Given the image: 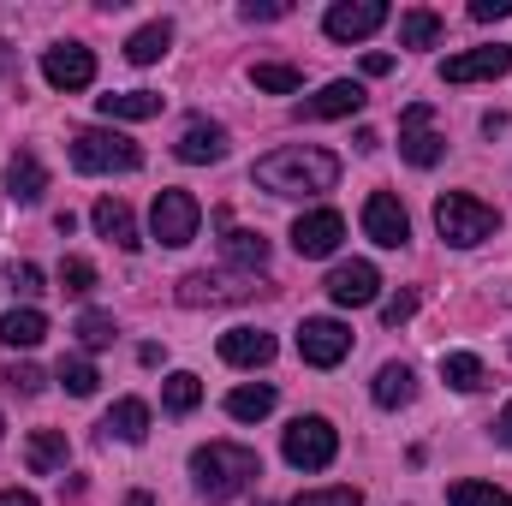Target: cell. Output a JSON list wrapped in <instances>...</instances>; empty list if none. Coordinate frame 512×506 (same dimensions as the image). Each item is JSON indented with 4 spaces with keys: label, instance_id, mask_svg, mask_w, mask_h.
I'll return each instance as SVG.
<instances>
[{
    "label": "cell",
    "instance_id": "obj_1",
    "mask_svg": "<svg viewBox=\"0 0 512 506\" xmlns=\"http://www.w3.org/2000/svg\"><path fill=\"white\" fill-rule=\"evenodd\" d=\"M251 179L268 197H322V191L340 185V155L322 149V143H286V149L256 161Z\"/></svg>",
    "mask_w": 512,
    "mask_h": 506
},
{
    "label": "cell",
    "instance_id": "obj_2",
    "mask_svg": "<svg viewBox=\"0 0 512 506\" xmlns=\"http://www.w3.org/2000/svg\"><path fill=\"white\" fill-rule=\"evenodd\" d=\"M191 477H197L203 501H233V495H245L262 477V459L251 447H239V441H209V447L191 453Z\"/></svg>",
    "mask_w": 512,
    "mask_h": 506
},
{
    "label": "cell",
    "instance_id": "obj_3",
    "mask_svg": "<svg viewBox=\"0 0 512 506\" xmlns=\"http://www.w3.org/2000/svg\"><path fill=\"white\" fill-rule=\"evenodd\" d=\"M495 227H501V215H495L483 197H465V191L435 197V233H441L453 251H471V245L495 239Z\"/></svg>",
    "mask_w": 512,
    "mask_h": 506
},
{
    "label": "cell",
    "instance_id": "obj_4",
    "mask_svg": "<svg viewBox=\"0 0 512 506\" xmlns=\"http://www.w3.org/2000/svg\"><path fill=\"white\" fill-rule=\"evenodd\" d=\"M72 167L78 173H137L143 167V149L131 143L126 131L84 126V131H72Z\"/></svg>",
    "mask_w": 512,
    "mask_h": 506
},
{
    "label": "cell",
    "instance_id": "obj_5",
    "mask_svg": "<svg viewBox=\"0 0 512 506\" xmlns=\"http://www.w3.org/2000/svg\"><path fill=\"white\" fill-rule=\"evenodd\" d=\"M280 447H286V465L292 471H328L334 453H340V429L328 417H298Z\"/></svg>",
    "mask_w": 512,
    "mask_h": 506
},
{
    "label": "cell",
    "instance_id": "obj_6",
    "mask_svg": "<svg viewBox=\"0 0 512 506\" xmlns=\"http://www.w3.org/2000/svg\"><path fill=\"white\" fill-rule=\"evenodd\" d=\"M197 227H203V203H197L191 191H161V197H155V209H149V233H155L167 251L191 245Z\"/></svg>",
    "mask_w": 512,
    "mask_h": 506
},
{
    "label": "cell",
    "instance_id": "obj_7",
    "mask_svg": "<svg viewBox=\"0 0 512 506\" xmlns=\"http://www.w3.org/2000/svg\"><path fill=\"white\" fill-rule=\"evenodd\" d=\"M346 352H352V328H346V322H334V316H304V328H298V358H304V364L334 370Z\"/></svg>",
    "mask_w": 512,
    "mask_h": 506
},
{
    "label": "cell",
    "instance_id": "obj_8",
    "mask_svg": "<svg viewBox=\"0 0 512 506\" xmlns=\"http://www.w3.org/2000/svg\"><path fill=\"white\" fill-rule=\"evenodd\" d=\"M251 292H256V280L209 274V268H197V274H185V280H179V304H185V310H221V304H245Z\"/></svg>",
    "mask_w": 512,
    "mask_h": 506
},
{
    "label": "cell",
    "instance_id": "obj_9",
    "mask_svg": "<svg viewBox=\"0 0 512 506\" xmlns=\"http://www.w3.org/2000/svg\"><path fill=\"white\" fill-rule=\"evenodd\" d=\"M429 120H435L429 102H411V108L399 114V155H405L411 167H435V161L447 155V137L429 131Z\"/></svg>",
    "mask_w": 512,
    "mask_h": 506
},
{
    "label": "cell",
    "instance_id": "obj_10",
    "mask_svg": "<svg viewBox=\"0 0 512 506\" xmlns=\"http://www.w3.org/2000/svg\"><path fill=\"white\" fill-rule=\"evenodd\" d=\"M42 78L54 84V90H90L96 84V54L84 48V42H54L48 54H42Z\"/></svg>",
    "mask_w": 512,
    "mask_h": 506
},
{
    "label": "cell",
    "instance_id": "obj_11",
    "mask_svg": "<svg viewBox=\"0 0 512 506\" xmlns=\"http://www.w3.org/2000/svg\"><path fill=\"white\" fill-rule=\"evenodd\" d=\"M382 24H387V0H334L328 18H322V30H328L334 42H364V36H376Z\"/></svg>",
    "mask_w": 512,
    "mask_h": 506
},
{
    "label": "cell",
    "instance_id": "obj_12",
    "mask_svg": "<svg viewBox=\"0 0 512 506\" xmlns=\"http://www.w3.org/2000/svg\"><path fill=\"white\" fill-rule=\"evenodd\" d=\"M346 239V215L340 209H310L292 221V251L298 256H334Z\"/></svg>",
    "mask_w": 512,
    "mask_h": 506
},
{
    "label": "cell",
    "instance_id": "obj_13",
    "mask_svg": "<svg viewBox=\"0 0 512 506\" xmlns=\"http://www.w3.org/2000/svg\"><path fill=\"white\" fill-rule=\"evenodd\" d=\"M364 233H370L382 251H399V245L411 239V215H405V203H399L393 191H376V197L364 203Z\"/></svg>",
    "mask_w": 512,
    "mask_h": 506
},
{
    "label": "cell",
    "instance_id": "obj_14",
    "mask_svg": "<svg viewBox=\"0 0 512 506\" xmlns=\"http://www.w3.org/2000/svg\"><path fill=\"white\" fill-rule=\"evenodd\" d=\"M512 72V48H465L453 60H441V78L447 84H483V78H507Z\"/></svg>",
    "mask_w": 512,
    "mask_h": 506
},
{
    "label": "cell",
    "instance_id": "obj_15",
    "mask_svg": "<svg viewBox=\"0 0 512 506\" xmlns=\"http://www.w3.org/2000/svg\"><path fill=\"white\" fill-rule=\"evenodd\" d=\"M376 292H382V274H376V262H340V268L328 274V298H334L340 310L376 304Z\"/></svg>",
    "mask_w": 512,
    "mask_h": 506
},
{
    "label": "cell",
    "instance_id": "obj_16",
    "mask_svg": "<svg viewBox=\"0 0 512 506\" xmlns=\"http://www.w3.org/2000/svg\"><path fill=\"white\" fill-rule=\"evenodd\" d=\"M364 102H370V96H364V84H352V78H334V84H322V90H316V96H310L298 114H304V120H346V114H358Z\"/></svg>",
    "mask_w": 512,
    "mask_h": 506
},
{
    "label": "cell",
    "instance_id": "obj_17",
    "mask_svg": "<svg viewBox=\"0 0 512 506\" xmlns=\"http://www.w3.org/2000/svg\"><path fill=\"white\" fill-rule=\"evenodd\" d=\"M66 459H72L66 429H36V435L24 441V465H30V477H54V471H66Z\"/></svg>",
    "mask_w": 512,
    "mask_h": 506
},
{
    "label": "cell",
    "instance_id": "obj_18",
    "mask_svg": "<svg viewBox=\"0 0 512 506\" xmlns=\"http://www.w3.org/2000/svg\"><path fill=\"white\" fill-rule=\"evenodd\" d=\"M221 358H227L233 370H262V364L274 358V334H262V328H233V334H221Z\"/></svg>",
    "mask_w": 512,
    "mask_h": 506
},
{
    "label": "cell",
    "instance_id": "obj_19",
    "mask_svg": "<svg viewBox=\"0 0 512 506\" xmlns=\"http://www.w3.org/2000/svg\"><path fill=\"white\" fill-rule=\"evenodd\" d=\"M6 191H12V203H42V191H48V167L36 161V149H18V155H12V167H6Z\"/></svg>",
    "mask_w": 512,
    "mask_h": 506
},
{
    "label": "cell",
    "instance_id": "obj_20",
    "mask_svg": "<svg viewBox=\"0 0 512 506\" xmlns=\"http://www.w3.org/2000/svg\"><path fill=\"white\" fill-rule=\"evenodd\" d=\"M221 155H227V131L215 126V120H191V126L179 131V161L203 167V161H221Z\"/></svg>",
    "mask_w": 512,
    "mask_h": 506
},
{
    "label": "cell",
    "instance_id": "obj_21",
    "mask_svg": "<svg viewBox=\"0 0 512 506\" xmlns=\"http://www.w3.org/2000/svg\"><path fill=\"white\" fill-rule=\"evenodd\" d=\"M42 340H48V316H42V310L24 304V310H6V316H0V346H12V352H36Z\"/></svg>",
    "mask_w": 512,
    "mask_h": 506
},
{
    "label": "cell",
    "instance_id": "obj_22",
    "mask_svg": "<svg viewBox=\"0 0 512 506\" xmlns=\"http://www.w3.org/2000/svg\"><path fill=\"white\" fill-rule=\"evenodd\" d=\"M90 221H96V233L108 239V245H120V251H137L143 239H137V221H131V209L120 197H102L96 209H90Z\"/></svg>",
    "mask_w": 512,
    "mask_h": 506
},
{
    "label": "cell",
    "instance_id": "obj_23",
    "mask_svg": "<svg viewBox=\"0 0 512 506\" xmlns=\"http://www.w3.org/2000/svg\"><path fill=\"white\" fill-rule=\"evenodd\" d=\"M221 256H227V268H239L245 280H256V274L268 268V239L239 227V233H227V239H221Z\"/></svg>",
    "mask_w": 512,
    "mask_h": 506
},
{
    "label": "cell",
    "instance_id": "obj_24",
    "mask_svg": "<svg viewBox=\"0 0 512 506\" xmlns=\"http://www.w3.org/2000/svg\"><path fill=\"white\" fill-rule=\"evenodd\" d=\"M102 435H108V441H131V447H137V441L149 435V405H143V399H114V411L102 417Z\"/></svg>",
    "mask_w": 512,
    "mask_h": 506
},
{
    "label": "cell",
    "instance_id": "obj_25",
    "mask_svg": "<svg viewBox=\"0 0 512 506\" xmlns=\"http://www.w3.org/2000/svg\"><path fill=\"white\" fill-rule=\"evenodd\" d=\"M370 393H376V405H382V411H399V405H411V399H417V376H411V364H382Z\"/></svg>",
    "mask_w": 512,
    "mask_h": 506
},
{
    "label": "cell",
    "instance_id": "obj_26",
    "mask_svg": "<svg viewBox=\"0 0 512 506\" xmlns=\"http://www.w3.org/2000/svg\"><path fill=\"white\" fill-rule=\"evenodd\" d=\"M167 48H173V24H167V18H155V24H143V30H131L126 36V60L131 66H155Z\"/></svg>",
    "mask_w": 512,
    "mask_h": 506
},
{
    "label": "cell",
    "instance_id": "obj_27",
    "mask_svg": "<svg viewBox=\"0 0 512 506\" xmlns=\"http://www.w3.org/2000/svg\"><path fill=\"white\" fill-rule=\"evenodd\" d=\"M102 120H155L161 114V96L155 90H120V96H96Z\"/></svg>",
    "mask_w": 512,
    "mask_h": 506
},
{
    "label": "cell",
    "instance_id": "obj_28",
    "mask_svg": "<svg viewBox=\"0 0 512 506\" xmlns=\"http://www.w3.org/2000/svg\"><path fill=\"white\" fill-rule=\"evenodd\" d=\"M268 411H274V387H268V381L233 387V393H227V417H233V423H262Z\"/></svg>",
    "mask_w": 512,
    "mask_h": 506
},
{
    "label": "cell",
    "instance_id": "obj_29",
    "mask_svg": "<svg viewBox=\"0 0 512 506\" xmlns=\"http://www.w3.org/2000/svg\"><path fill=\"white\" fill-rule=\"evenodd\" d=\"M441 381L459 387V393H477V387H489V370L471 352H441Z\"/></svg>",
    "mask_w": 512,
    "mask_h": 506
},
{
    "label": "cell",
    "instance_id": "obj_30",
    "mask_svg": "<svg viewBox=\"0 0 512 506\" xmlns=\"http://www.w3.org/2000/svg\"><path fill=\"white\" fill-rule=\"evenodd\" d=\"M435 42H441V12L411 6V12L399 18V48H435Z\"/></svg>",
    "mask_w": 512,
    "mask_h": 506
},
{
    "label": "cell",
    "instance_id": "obj_31",
    "mask_svg": "<svg viewBox=\"0 0 512 506\" xmlns=\"http://www.w3.org/2000/svg\"><path fill=\"white\" fill-rule=\"evenodd\" d=\"M161 405H167L173 417L197 411V405H203V381L191 376V370H173V376H167V387H161Z\"/></svg>",
    "mask_w": 512,
    "mask_h": 506
},
{
    "label": "cell",
    "instance_id": "obj_32",
    "mask_svg": "<svg viewBox=\"0 0 512 506\" xmlns=\"http://www.w3.org/2000/svg\"><path fill=\"white\" fill-rule=\"evenodd\" d=\"M54 381H60V387L72 393V399H90V393L102 387V376H96V364H90V358H60Z\"/></svg>",
    "mask_w": 512,
    "mask_h": 506
},
{
    "label": "cell",
    "instance_id": "obj_33",
    "mask_svg": "<svg viewBox=\"0 0 512 506\" xmlns=\"http://www.w3.org/2000/svg\"><path fill=\"white\" fill-rule=\"evenodd\" d=\"M447 506H512V495H507V489H495V483L465 477V483H453V489H447Z\"/></svg>",
    "mask_w": 512,
    "mask_h": 506
},
{
    "label": "cell",
    "instance_id": "obj_34",
    "mask_svg": "<svg viewBox=\"0 0 512 506\" xmlns=\"http://www.w3.org/2000/svg\"><path fill=\"white\" fill-rule=\"evenodd\" d=\"M251 84L256 90H268V96H292L304 78H298V66H274V60H262V66H251Z\"/></svg>",
    "mask_w": 512,
    "mask_h": 506
},
{
    "label": "cell",
    "instance_id": "obj_35",
    "mask_svg": "<svg viewBox=\"0 0 512 506\" xmlns=\"http://www.w3.org/2000/svg\"><path fill=\"white\" fill-rule=\"evenodd\" d=\"M60 292H72V298H90V292H96V262H84V256H66V262H60Z\"/></svg>",
    "mask_w": 512,
    "mask_h": 506
},
{
    "label": "cell",
    "instance_id": "obj_36",
    "mask_svg": "<svg viewBox=\"0 0 512 506\" xmlns=\"http://www.w3.org/2000/svg\"><path fill=\"white\" fill-rule=\"evenodd\" d=\"M72 334H78L90 352H102V346H114V316H108V310H84Z\"/></svg>",
    "mask_w": 512,
    "mask_h": 506
},
{
    "label": "cell",
    "instance_id": "obj_37",
    "mask_svg": "<svg viewBox=\"0 0 512 506\" xmlns=\"http://www.w3.org/2000/svg\"><path fill=\"white\" fill-rule=\"evenodd\" d=\"M0 381H6V387H12V393H24V399H30V393H42V387H48V376H42V370H36V364H6V370H0Z\"/></svg>",
    "mask_w": 512,
    "mask_h": 506
},
{
    "label": "cell",
    "instance_id": "obj_38",
    "mask_svg": "<svg viewBox=\"0 0 512 506\" xmlns=\"http://www.w3.org/2000/svg\"><path fill=\"white\" fill-rule=\"evenodd\" d=\"M6 286H12L18 298H36V292H42V268H36V262H12V268H6Z\"/></svg>",
    "mask_w": 512,
    "mask_h": 506
},
{
    "label": "cell",
    "instance_id": "obj_39",
    "mask_svg": "<svg viewBox=\"0 0 512 506\" xmlns=\"http://www.w3.org/2000/svg\"><path fill=\"white\" fill-rule=\"evenodd\" d=\"M292 506H364L358 489H310V495H298Z\"/></svg>",
    "mask_w": 512,
    "mask_h": 506
},
{
    "label": "cell",
    "instance_id": "obj_40",
    "mask_svg": "<svg viewBox=\"0 0 512 506\" xmlns=\"http://www.w3.org/2000/svg\"><path fill=\"white\" fill-rule=\"evenodd\" d=\"M411 316H417V292H393V298L382 304V322H387V328H399V322H411Z\"/></svg>",
    "mask_w": 512,
    "mask_h": 506
},
{
    "label": "cell",
    "instance_id": "obj_41",
    "mask_svg": "<svg viewBox=\"0 0 512 506\" xmlns=\"http://www.w3.org/2000/svg\"><path fill=\"white\" fill-rule=\"evenodd\" d=\"M286 12H292L286 0H245V6H239V18H251V24H274V18H286Z\"/></svg>",
    "mask_w": 512,
    "mask_h": 506
},
{
    "label": "cell",
    "instance_id": "obj_42",
    "mask_svg": "<svg viewBox=\"0 0 512 506\" xmlns=\"http://www.w3.org/2000/svg\"><path fill=\"white\" fill-rule=\"evenodd\" d=\"M471 18H477V24H495V18H512V0H471Z\"/></svg>",
    "mask_w": 512,
    "mask_h": 506
},
{
    "label": "cell",
    "instance_id": "obj_43",
    "mask_svg": "<svg viewBox=\"0 0 512 506\" xmlns=\"http://www.w3.org/2000/svg\"><path fill=\"white\" fill-rule=\"evenodd\" d=\"M364 72H370V78H387V72H393V54H364Z\"/></svg>",
    "mask_w": 512,
    "mask_h": 506
},
{
    "label": "cell",
    "instance_id": "obj_44",
    "mask_svg": "<svg viewBox=\"0 0 512 506\" xmlns=\"http://www.w3.org/2000/svg\"><path fill=\"white\" fill-rule=\"evenodd\" d=\"M495 441H501V447H512V399H507V411L495 417Z\"/></svg>",
    "mask_w": 512,
    "mask_h": 506
},
{
    "label": "cell",
    "instance_id": "obj_45",
    "mask_svg": "<svg viewBox=\"0 0 512 506\" xmlns=\"http://www.w3.org/2000/svg\"><path fill=\"white\" fill-rule=\"evenodd\" d=\"M0 506H42L36 495H24V489H0Z\"/></svg>",
    "mask_w": 512,
    "mask_h": 506
},
{
    "label": "cell",
    "instance_id": "obj_46",
    "mask_svg": "<svg viewBox=\"0 0 512 506\" xmlns=\"http://www.w3.org/2000/svg\"><path fill=\"white\" fill-rule=\"evenodd\" d=\"M0 72H12V42H0Z\"/></svg>",
    "mask_w": 512,
    "mask_h": 506
},
{
    "label": "cell",
    "instance_id": "obj_47",
    "mask_svg": "<svg viewBox=\"0 0 512 506\" xmlns=\"http://www.w3.org/2000/svg\"><path fill=\"white\" fill-rule=\"evenodd\" d=\"M126 506H155V501H149V495H131V501Z\"/></svg>",
    "mask_w": 512,
    "mask_h": 506
}]
</instances>
